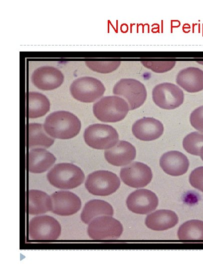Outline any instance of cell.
Wrapping results in <instances>:
<instances>
[{
	"instance_id": "obj_4",
	"label": "cell",
	"mask_w": 203,
	"mask_h": 270,
	"mask_svg": "<svg viewBox=\"0 0 203 270\" xmlns=\"http://www.w3.org/2000/svg\"><path fill=\"white\" fill-rule=\"evenodd\" d=\"M84 139L87 145L97 150H108L114 146L119 140V135L113 126L95 124L85 130Z\"/></svg>"
},
{
	"instance_id": "obj_6",
	"label": "cell",
	"mask_w": 203,
	"mask_h": 270,
	"mask_svg": "<svg viewBox=\"0 0 203 270\" xmlns=\"http://www.w3.org/2000/svg\"><path fill=\"white\" fill-rule=\"evenodd\" d=\"M113 93L126 100L129 110L141 106L147 98V91L144 85L133 78L121 79L114 85Z\"/></svg>"
},
{
	"instance_id": "obj_9",
	"label": "cell",
	"mask_w": 203,
	"mask_h": 270,
	"mask_svg": "<svg viewBox=\"0 0 203 270\" xmlns=\"http://www.w3.org/2000/svg\"><path fill=\"white\" fill-rule=\"evenodd\" d=\"M61 232L60 223L48 215L35 216L29 224V236L33 240H56Z\"/></svg>"
},
{
	"instance_id": "obj_24",
	"label": "cell",
	"mask_w": 203,
	"mask_h": 270,
	"mask_svg": "<svg viewBox=\"0 0 203 270\" xmlns=\"http://www.w3.org/2000/svg\"><path fill=\"white\" fill-rule=\"evenodd\" d=\"M42 124L30 123L28 125V146L29 148L43 147L49 148L54 142V140L46 134Z\"/></svg>"
},
{
	"instance_id": "obj_13",
	"label": "cell",
	"mask_w": 203,
	"mask_h": 270,
	"mask_svg": "<svg viewBox=\"0 0 203 270\" xmlns=\"http://www.w3.org/2000/svg\"><path fill=\"white\" fill-rule=\"evenodd\" d=\"M53 213L61 216L76 214L81 208V201L76 194L69 191H57L52 194Z\"/></svg>"
},
{
	"instance_id": "obj_25",
	"label": "cell",
	"mask_w": 203,
	"mask_h": 270,
	"mask_svg": "<svg viewBox=\"0 0 203 270\" xmlns=\"http://www.w3.org/2000/svg\"><path fill=\"white\" fill-rule=\"evenodd\" d=\"M180 240H203V221L191 220L182 224L177 232Z\"/></svg>"
},
{
	"instance_id": "obj_27",
	"label": "cell",
	"mask_w": 203,
	"mask_h": 270,
	"mask_svg": "<svg viewBox=\"0 0 203 270\" xmlns=\"http://www.w3.org/2000/svg\"><path fill=\"white\" fill-rule=\"evenodd\" d=\"M120 61H86L85 64L90 70L101 74L113 72L120 65Z\"/></svg>"
},
{
	"instance_id": "obj_2",
	"label": "cell",
	"mask_w": 203,
	"mask_h": 270,
	"mask_svg": "<svg viewBox=\"0 0 203 270\" xmlns=\"http://www.w3.org/2000/svg\"><path fill=\"white\" fill-rule=\"evenodd\" d=\"M47 178L52 186L60 189H72L79 186L85 179L82 170L71 163L55 164L48 172Z\"/></svg>"
},
{
	"instance_id": "obj_22",
	"label": "cell",
	"mask_w": 203,
	"mask_h": 270,
	"mask_svg": "<svg viewBox=\"0 0 203 270\" xmlns=\"http://www.w3.org/2000/svg\"><path fill=\"white\" fill-rule=\"evenodd\" d=\"M52 208L51 198L45 192L31 190L28 192V212L31 215L45 214Z\"/></svg>"
},
{
	"instance_id": "obj_11",
	"label": "cell",
	"mask_w": 203,
	"mask_h": 270,
	"mask_svg": "<svg viewBox=\"0 0 203 270\" xmlns=\"http://www.w3.org/2000/svg\"><path fill=\"white\" fill-rule=\"evenodd\" d=\"M120 176L125 184L133 188H140L149 184L153 176L151 168L148 166L134 162L122 168Z\"/></svg>"
},
{
	"instance_id": "obj_17",
	"label": "cell",
	"mask_w": 203,
	"mask_h": 270,
	"mask_svg": "<svg viewBox=\"0 0 203 270\" xmlns=\"http://www.w3.org/2000/svg\"><path fill=\"white\" fill-rule=\"evenodd\" d=\"M159 165L166 174L174 176L185 174L189 165L187 158L181 152L169 151L163 154L160 158Z\"/></svg>"
},
{
	"instance_id": "obj_26",
	"label": "cell",
	"mask_w": 203,
	"mask_h": 270,
	"mask_svg": "<svg viewBox=\"0 0 203 270\" xmlns=\"http://www.w3.org/2000/svg\"><path fill=\"white\" fill-rule=\"evenodd\" d=\"M182 145L188 153L200 156V150L203 146V133L195 132L189 134L183 138Z\"/></svg>"
},
{
	"instance_id": "obj_18",
	"label": "cell",
	"mask_w": 203,
	"mask_h": 270,
	"mask_svg": "<svg viewBox=\"0 0 203 270\" xmlns=\"http://www.w3.org/2000/svg\"><path fill=\"white\" fill-rule=\"evenodd\" d=\"M176 82L188 92L203 90V70L195 67L180 70L177 74Z\"/></svg>"
},
{
	"instance_id": "obj_31",
	"label": "cell",
	"mask_w": 203,
	"mask_h": 270,
	"mask_svg": "<svg viewBox=\"0 0 203 270\" xmlns=\"http://www.w3.org/2000/svg\"><path fill=\"white\" fill-rule=\"evenodd\" d=\"M200 158H201V160L203 161V146H202V148H201V149L200 150Z\"/></svg>"
},
{
	"instance_id": "obj_23",
	"label": "cell",
	"mask_w": 203,
	"mask_h": 270,
	"mask_svg": "<svg viewBox=\"0 0 203 270\" xmlns=\"http://www.w3.org/2000/svg\"><path fill=\"white\" fill-rule=\"evenodd\" d=\"M49 99L44 94L36 92L28 94V117L38 118L45 115L50 110Z\"/></svg>"
},
{
	"instance_id": "obj_15",
	"label": "cell",
	"mask_w": 203,
	"mask_h": 270,
	"mask_svg": "<svg viewBox=\"0 0 203 270\" xmlns=\"http://www.w3.org/2000/svg\"><path fill=\"white\" fill-rule=\"evenodd\" d=\"M163 124L153 118L144 117L136 120L132 125L133 135L139 140L151 141L159 138L163 132Z\"/></svg>"
},
{
	"instance_id": "obj_29",
	"label": "cell",
	"mask_w": 203,
	"mask_h": 270,
	"mask_svg": "<svg viewBox=\"0 0 203 270\" xmlns=\"http://www.w3.org/2000/svg\"><path fill=\"white\" fill-rule=\"evenodd\" d=\"M189 181L193 188L203 192V166H199L191 172Z\"/></svg>"
},
{
	"instance_id": "obj_16",
	"label": "cell",
	"mask_w": 203,
	"mask_h": 270,
	"mask_svg": "<svg viewBox=\"0 0 203 270\" xmlns=\"http://www.w3.org/2000/svg\"><path fill=\"white\" fill-rule=\"evenodd\" d=\"M106 160L111 164L120 166L129 164L136 157L135 148L129 142L119 141L104 152Z\"/></svg>"
},
{
	"instance_id": "obj_30",
	"label": "cell",
	"mask_w": 203,
	"mask_h": 270,
	"mask_svg": "<svg viewBox=\"0 0 203 270\" xmlns=\"http://www.w3.org/2000/svg\"><path fill=\"white\" fill-rule=\"evenodd\" d=\"M189 120L191 125L195 129L203 132V106L192 111Z\"/></svg>"
},
{
	"instance_id": "obj_12",
	"label": "cell",
	"mask_w": 203,
	"mask_h": 270,
	"mask_svg": "<svg viewBox=\"0 0 203 270\" xmlns=\"http://www.w3.org/2000/svg\"><path fill=\"white\" fill-rule=\"evenodd\" d=\"M158 204L155 193L147 189L137 190L131 192L126 200L128 208L132 212L146 214L154 210Z\"/></svg>"
},
{
	"instance_id": "obj_19",
	"label": "cell",
	"mask_w": 203,
	"mask_h": 270,
	"mask_svg": "<svg viewBox=\"0 0 203 270\" xmlns=\"http://www.w3.org/2000/svg\"><path fill=\"white\" fill-rule=\"evenodd\" d=\"M178 222V218L175 212L163 209L149 214L145 223L146 226L152 230L162 231L174 227Z\"/></svg>"
},
{
	"instance_id": "obj_14",
	"label": "cell",
	"mask_w": 203,
	"mask_h": 270,
	"mask_svg": "<svg viewBox=\"0 0 203 270\" xmlns=\"http://www.w3.org/2000/svg\"><path fill=\"white\" fill-rule=\"evenodd\" d=\"M64 76L58 68L43 66L35 70L32 74L31 81L38 88L51 90L59 88L63 83Z\"/></svg>"
},
{
	"instance_id": "obj_10",
	"label": "cell",
	"mask_w": 203,
	"mask_h": 270,
	"mask_svg": "<svg viewBox=\"0 0 203 270\" xmlns=\"http://www.w3.org/2000/svg\"><path fill=\"white\" fill-rule=\"evenodd\" d=\"M152 100L155 104L165 110H173L184 101L183 91L176 85L169 82L157 84L153 88Z\"/></svg>"
},
{
	"instance_id": "obj_1",
	"label": "cell",
	"mask_w": 203,
	"mask_h": 270,
	"mask_svg": "<svg viewBox=\"0 0 203 270\" xmlns=\"http://www.w3.org/2000/svg\"><path fill=\"white\" fill-rule=\"evenodd\" d=\"M80 120L74 114L59 110L49 114L46 118L44 128L50 136L67 140L76 136L81 130Z\"/></svg>"
},
{
	"instance_id": "obj_20",
	"label": "cell",
	"mask_w": 203,
	"mask_h": 270,
	"mask_svg": "<svg viewBox=\"0 0 203 270\" xmlns=\"http://www.w3.org/2000/svg\"><path fill=\"white\" fill-rule=\"evenodd\" d=\"M56 161L50 152L42 148H35L29 152L28 170L32 173H42L49 169Z\"/></svg>"
},
{
	"instance_id": "obj_3",
	"label": "cell",
	"mask_w": 203,
	"mask_h": 270,
	"mask_svg": "<svg viewBox=\"0 0 203 270\" xmlns=\"http://www.w3.org/2000/svg\"><path fill=\"white\" fill-rule=\"evenodd\" d=\"M129 110L123 98L118 96H106L94 104L93 112L99 120L106 122H118L123 120Z\"/></svg>"
},
{
	"instance_id": "obj_8",
	"label": "cell",
	"mask_w": 203,
	"mask_h": 270,
	"mask_svg": "<svg viewBox=\"0 0 203 270\" xmlns=\"http://www.w3.org/2000/svg\"><path fill=\"white\" fill-rule=\"evenodd\" d=\"M120 222L111 216H102L93 219L87 228L89 236L94 240H116L123 232Z\"/></svg>"
},
{
	"instance_id": "obj_7",
	"label": "cell",
	"mask_w": 203,
	"mask_h": 270,
	"mask_svg": "<svg viewBox=\"0 0 203 270\" xmlns=\"http://www.w3.org/2000/svg\"><path fill=\"white\" fill-rule=\"evenodd\" d=\"M70 91L76 100L89 103L100 98L105 91V88L99 80L91 76H83L73 82Z\"/></svg>"
},
{
	"instance_id": "obj_5",
	"label": "cell",
	"mask_w": 203,
	"mask_h": 270,
	"mask_svg": "<svg viewBox=\"0 0 203 270\" xmlns=\"http://www.w3.org/2000/svg\"><path fill=\"white\" fill-rule=\"evenodd\" d=\"M120 180L114 173L108 170H97L90 174L85 186L91 194L107 196L115 192L120 187Z\"/></svg>"
},
{
	"instance_id": "obj_21",
	"label": "cell",
	"mask_w": 203,
	"mask_h": 270,
	"mask_svg": "<svg viewBox=\"0 0 203 270\" xmlns=\"http://www.w3.org/2000/svg\"><path fill=\"white\" fill-rule=\"evenodd\" d=\"M114 210L108 202L101 200H92L87 202L81 212V220L89 224L95 218L102 216H113Z\"/></svg>"
},
{
	"instance_id": "obj_28",
	"label": "cell",
	"mask_w": 203,
	"mask_h": 270,
	"mask_svg": "<svg viewBox=\"0 0 203 270\" xmlns=\"http://www.w3.org/2000/svg\"><path fill=\"white\" fill-rule=\"evenodd\" d=\"M147 68L156 73H163L170 70L175 65V61H141Z\"/></svg>"
}]
</instances>
